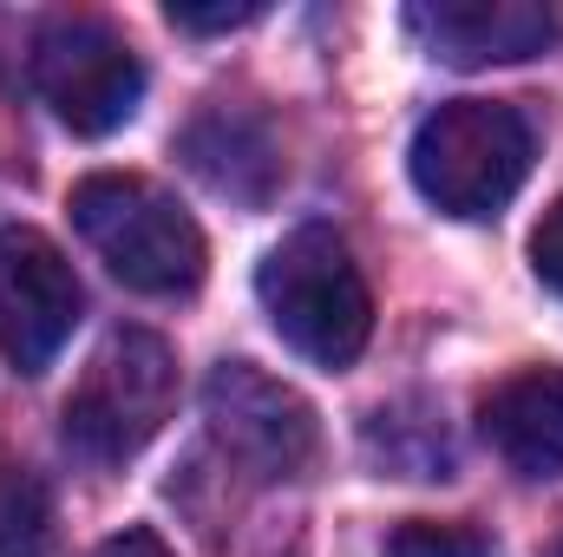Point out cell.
I'll return each mask as SVG.
<instances>
[{"instance_id": "obj_11", "label": "cell", "mask_w": 563, "mask_h": 557, "mask_svg": "<svg viewBox=\"0 0 563 557\" xmlns=\"http://www.w3.org/2000/svg\"><path fill=\"white\" fill-rule=\"evenodd\" d=\"M53 551V499L40 472L0 459V557H46Z\"/></svg>"}, {"instance_id": "obj_8", "label": "cell", "mask_w": 563, "mask_h": 557, "mask_svg": "<svg viewBox=\"0 0 563 557\" xmlns=\"http://www.w3.org/2000/svg\"><path fill=\"white\" fill-rule=\"evenodd\" d=\"M407 26L445 66H511L563 40V13L538 0H432L407 13Z\"/></svg>"}, {"instance_id": "obj_9", "label": "cell", "mask_w": 563, "mask_h": 557, "mask_svg": "<svg viewBox=\"0 0 563 557\" xmlns=\"http://www.w3.org/2000/svg\"><path fill=\"white\" fill-rule=\"evenodd\" d=\"M184 157L210 190L236 204H269L282 184V144L269 119L250 106H203L184 132Z\"/></svg>"}, {"instance_id": "obj_4", "label": "cell", "mask_w": 563, "mask_h": 557, "mask_svg": "<svg viewBox=\"0 0 563 557\" xmlns=\"http://www.w3.org/2000/svg\"><path fill=\"white\" fill-rule=\"evenodd\" d=\"M177 414V354L151 328H112L66 394V446L92 466H125Z\"/></svg>"}, {"instance_id": "obj_1", "label": "cell", "mask_w": 563, "mask_h": 557, "mask_svg": "<svg viewBox=\"0 0 563 557\" xmlns=\"http://www.w3.org/2000/svg\"><path fill=\"white\" fill-rule=\"evenodd\" d=\"M256 302L282 341L314 368H354L374 335V288L328 223L288 230L256 270Z\"/></svg>"}, {"instance_id": "obj_14", "label": "cell", "mask_w": 563, "mask_h": 557, "mask_svg": "<svg viewBox=\"0 0 563 557\" xmlns=\"http://www.w3.org/2000/svg\"><path fill=\"white\" fill-rule=\"evenodd\" d=\"M531 270H538V282L551 295H563V197L544 210V223L531 230Z\"/></svg>"}, {"instance_id": "obj_7", "label": "cell", "mask_w": 563, "mask_h": 557, "mask_svg": "<svg viewBox=\"0 0 563 557\" xmlns=\"http://www.w3.org/2000/svg\"><path fill=\"white\" fill-rule=\"evenodd\" d=\"M203 419H210V433L236 459H250L269 479L301 472L314 459V446H321L314 407L295 387H282L276 374H263L256 361H217L210 368V381H203Z\"/></svg>"}, {"instance_id": "obj_16", "label": "cell", "mask_w": 563, "mask_h": 557, "mask_svg": "<svg viewBox=\"0 0 563 557\" xmlns=\"http://www.w3.org/2000/svg\"><path fill=\"white\" fill-rule=\"evenodd\" d=\"M551 557H563V545H558V551H551Z\"/></svg>"}, {"instance_id": "obj_13", "label": "cell", "mask_w": 563, "mask_h": 557, "mask_svg": "<svg viewBox=\"0 0 563 557\" xmlns=\"http://www.w3.org/2000/svg\"><path fill=\"white\" fill-rule=\"evenodd\" d=\"M250 20H263L256 0H236V7H184V0H170L177 33H230V26H250Z\"/></svg>"}, {"instance_id": "obj_15", "label": "cell", "mask_w": 563, "mask_h": 557, "mask_svg": "<svg viewBox=\"0 0 563 557\" xmlns=\"http://www.w3.org/2000/svg\"><path fill=\"white\" fill-rule=\"evenodd\" d=\"M92 557H170V551H164V538H157V532H144V525H125L119 538H106V545H99Z\"/></svg>"}, {"instance_id": "obj_3", "label": "cell", "mask_w": 563, "mask_h": 557, "mask_svg": "<svg viewBox=\"0 0 563 557\" xmlns=\"http://www.w3.org/2000/svg\"><path fill=\"white\" fill-rule=\"evenodd\" d=\"M531 119L505 99H452L413 132V184L445 217H498L531 177Z\"/></svg>"}, {"instance_id": "obj_12", "label": "cell", "mask_w": 563, "mask_h": 557, "mask_svg": "<svg viewBox=\"0 0 563 557\" xmlns=\"http://www.w3.org/2000/svg\"><path fill=\"white\" fill-rule=\"evenodd\" d=\"M387 557H492V538H485V532H472V525L407 518V525L387 538Z\"/></svg>"}, {"instance_id": "obj_6", "label": "cell", "mask_w": 563, "mask_h": 557, "mask_svg": "<svg viewBox=\"0 0 563 557\" xmlns=\"http://www.w3.org/2000/svg\"><path fill=\"white\" fill-rule=\"evenodd\" d=\"M79 308L86 295L59 243L26 223H7L0 230V354L20 374H46L53 354L73 341Z\"/></svg>"}, {"instance_id": "obj_2", "label": "cell", "mask_w": 563, "mask_h": 557, "mask_svg": "<svg viewBox=\"0 0 563 557\" xmlns=\"http://www.w3.org/2000/svg\"><path fill=\"white\" fill-rule=\"evenodd\" d=\"M73 223L92 243V256L139 295H190L203 282V230L197 217L139 171H99L73 184Z\"/></svg>"}, {"instance_id": "obj_5", "label": "cell", "mask_w": 563, "mask_h": 557, "mask_svg": "<svg viewBox=\"0 0 563 557\" xmlns=\"http://www.w3.org/2000/svg\"><path fill=\"white\" fill-rule=\"evenodd\" d=\"M33 92L53 106V119L79 139H106L132 125L144 99V66L106 20H53L33 40Z\"/></svg>"}, {"instance_id": "obj_10", "label": "cell", "mask_w": 563, "mask_h": 557, "mask_svg": "<svg viewBox=\"0 0 563 557\" xmlns=\"http://www.w3.org/2000/svg\"><path fill=\"white\" fill-rule=\"evenodd\" d=\"M485 439L498 459L525 479H558L563 472V368H525L485 401Z\"/></svg>"}]
</instances>
